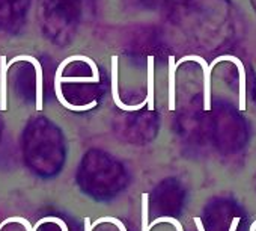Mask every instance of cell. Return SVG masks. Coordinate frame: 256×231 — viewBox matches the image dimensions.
I'll use <instances>...</instances> for the list:
<instances>
[{"instance_id": "obj_1", "label": "cell", "mask_w": 256, "mask_h": 231, "mask_svg": "<svg viewBox=\"0 0 256 231\" xmlns=\"http://www.w3.org/2000/svg\"><path fill=\"white\" fill-rule=\"evenodd\" d=\"M30 0H0V32L17 34L26 23Z\"/></svg>"}, {"instance_id": "obj_2", "label": "cell", "mask_w": 256, "mask_h": 231, "mask_svg": "<svg viewBox=\"0 0 256 231\" xmlns=\"http://www.w3.org/2000/svg\"><path fill=\"white\" fill-rule=\"evenodd\" d=\"M186 61H196L202 65L204 68V109L210 110L211 109V71L212 68H210V65L206 64V61L200 56H184L180 62H176V65L186 62Z\"/></svg>"}, {"instance_id": "obj_3", "label": "cell", "mask_w": 256, "mask_h": 231, "mask_svg": "<svg viewBox=\"0 0 256 231\" xmlns=\"http://www.w3.org/2000/svg\"><path fill=\"white\" fill-rule=\"evenodd\" d=\"M112 94H113V101L116 103V106L122 110H138L146 104V100L142 101L138 106H126L120 101L119 98V91H118V56H112Z\"/></svg>"}, {"instance_id": "obj_4", "label": "cell", "mask_w": 256, "mask_h": 231, "mask_svg": "<svg viewBox=\"0 0 256 231\" xmlns=\"http://www.w3.org/2000/svg\"><path fill=\"white\" fill-rule=\"evenodd\" d=\"M222 61L234 62L238 68V73H240V110L244 112L246 110V70H244V65L235 56H220V62Z\"/></svg>"}, {"instance_id": "obj_5", "label": "cell", "mask_w": 256, "mask_h": 231, "mask_svg": "<svg viewBox=\"0 0 256 231\" xmlns=\"http://www.w3.org/2000/svg\"><path fill=\"white\" fill-rule=\"evenodd\" d=\"M175 56L169 58V110H175V70H176Z\"/></svg>"}, {"instance_id": "obj_6", "label": "cell", "mask_w": 256, "mask_h": 231, "mask_svg": "<svg viewBox=\"0 0 256 231\" xmlns=\"http://www.w3.org/2000/svg\"><path fill=\"white\" fill-rule=\"evenodd\" d=\"M146 104L150 110H154V58H148V94Z\"/></svg>"}, {"instance_id": "obj_7", "label": "cell", "mask_w": 256, "mask_h": 231, "mask_svg": "<svg viewBox=\"0 0 256 231\" xmlns=\"http://www.w3.org/2000/svg\"><path fill=\"white\" fill-rule=\"evenodd\" d=\"M30 59L35 67V76H36V109L41 110L42 109V67L35 58L30 56Z\"/></svg>"}, {"instance_id": "obj_8", "label": "cell", "mask_w": 256, "mask_h": 231, "mask_svg": "<svg viewBox=\"0 0 256 231\" xmlns=\"http://www.w3.org/2000/svg\"><path fill=\"white\" fill-rule=\"evenodd\" d=\"M148 193H142V231H150L148 223Z\"/></svg>"}, {"instance_id": "obj_9", "label": "cell", "mask_w": 256, "mask_h": 231, "mask_svg": "<svg viewBox=\"0 0 256 231\" xmlns=\"http://www.w3.org/2000/svg\"><path fill=\"white\" fill-rule=\"evenodd\" d=\"M162 222H170L172 225H175V226H176V231H184V229H182L181 222H180L178 219H175V217H169V216H163V217L156 219V220L150 225V228H152V226H156L157 223H162Z\"/></svg>"}, {"instance_id": "obj_10", "label": "cell", "mask_w": 256, "mask_h": 231, "mask_svg": "<svg viewBox=\"0 0 256 231\" xmlns=\"http://www.w3.org/2000/svg\"><path fill=\"white\" fill-rule=\"evenodd\" d=\"M102 222H110V223H114L118 228H119V231H126V228H125V225L118 219V217H112V216H104V217H100V219H96L95 220V223H94V226H96L98 223H102Z\"/></svg>"}, {"instance_id": "obj_11", "label": "cell", "mask_w": 256, "mask_h": 231, "mask_svg": "<svg viewBox=\"0 0 256 231\" xmlns=\"http://www.w3.org/2000/svg\"><path fill=\"white\" fill-rule=\"evenodd\" d=\"M44 222H54V223H58L59 226H60V229L62 231H68V226H66V223L62 220V219H59V217H53V216H48V217H44V219H41L35 226H34V229H36L40 225H42Z\"/></svg>"}, {"instance_id": "obj_12", "label": "cell", "mask_w": 256, "mask_h": 231, "mask_svg": "<svg viewBox=\"0 0 256 231\" xmlns=\"http://www.w3.org/2000/svg\"><path fill=\"white\" fill-rule=\"evenodd\" d=\"M11 222H20V223H23V225L26 226V231H35V229L32 228L30 222H29L28 219H24V217H10V219L5 220V223H11Z\"/></svg>"}, {"instance_id": "obj_13", "label": "cell", "mask_w": 256, "mask_h": 231, "mask_svg": "<svg viewBox=\"0 0 256 231\" xmlns=\"http://www.w3.org/2000/svg\"><path fill=\"white\" fill-rule=\"evenodd\" d=\"M94 225L90 223V219L89 217H84V231H92Z\"/></svg>"}, {"instance_id": "obj_14", "label": "cell", "mask_w": 256, "mask_h": 231, "mask_svg": "<svg viewBox=\"0 0 256 231\" xmlns=\"http://www.w3.org/2000/svg\"><path fill=\"white\" fill-rule=\"evenodd\" d=\"M238 223H240V217H234V219H232V225H230L229 231H236Z\"/></svg>"}, {"instance_id": "obj_15", "label": "cell", "mask_w": 256, "mask_h": 231, "mask_svg": "<svg viewBox=\"0 0 256 231\" xmlns=\"http://www.w3.org/2000/svg\"><path fill=\"white\" fill-rule=\"evenodd\" d=\"M194 223L198 225V231H205L204 225H202V220L199 217H194Z\"/></svg>"}, {"instance_id": "obj_16", "label": "cell", "mask_w": 256, "mask_h": 231, "mask_svg": "<svg viewBox=\"0 0 256 231\" xmlns=\"http://www.w3.org/2000/svg\"><path fill=\"white\" fill-rule=\"evenodd\" d=\"M250 231H256V220L250 225Z\"/></svg>"}, {"instance_id": "obj_17", "label": "cell", "mask_w": 256, "mask_h": 231, "mask_svg": "<svg viewBox=\"0 0 256 231\" xmlns=\"http://www.w3.org/2000/svg\"><path fill=\"white\" fill-rule=\"evenodd\" d=\"M0 228H2V226H0Z\"/></svg>"}]
</instances>
